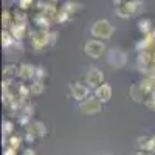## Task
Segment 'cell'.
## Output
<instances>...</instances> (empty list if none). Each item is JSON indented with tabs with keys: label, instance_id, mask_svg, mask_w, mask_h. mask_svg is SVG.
Returning a JSON list of instances; mask_svg holds the SVG:
<instances>
[{
	"label": "cell",
	"instance_id": "6da1fadb",
	"mask_svg": "<svg viewBox=\"0 0 155 155\" xmlns=\"http://www.w3.org/2000/svg\"><path fill=\"white\" fill-rule=\"evenodd\" d=\"M90 33H92L93 37H98V39H110V36L115 33V27L106 19H99L96 20L92 28H90Z\"/></svg>",
	"mask_w": 155,
	"mask_h": 155
},
{
	"label": "cell",
	"instance_id": "7a4b0ae2",
	"mask_svg": "<svg viewBox=\"0 0 155 155\" xmlns=\"http://www.w3.org/2000/svg\"><path fill=\"white\" fill-rule=\"evenodd\" d=\"M101 109H102V102L96 96H92V95L79 104V110L82 115H96L101 112Z\"/></svg>",
	"mask_w": 155,
	"mask_h": 155
},
{
	"label": "cell",
	"instance_id": "3957f363",
	"mask_svg": "<svg viewBox=\"0 0 155 155\" xmlns=\"http://www.w3.org/2000/svg\"><path fill=\"white\" fill-rule=\"evenodd\" d=\"M85 54L93 58V59H99L102 54L106 53V45L102 41H98V39H92V41H87L85 47H84Z\"/></svg>",
	"mask_w": 155,
	"mask_h": 155
},
{
	"label": "cell",
	"instance_id": "277c9868",
	"mask_svg": "<svg viewBox=\"0 0 155 155\" xmlns=\"http://www.w3.org/2000/svg\"><path fill=\"white\" fill-rule=\"evenodd\" d=\"M30 41L34 50H44L47 45H50V31L36 30L30 34Z\"/></svg>",
	"mask_w": 155,
	"mask_h": 155
},
{
	"label": "cell",
	"instance_id": "5b68a950",
	"mask_svg": "<svg viewBox=\"0 0 155 155\" xmlns=\"http://www.w3.org/2000/svg\"><path fill=\"white\" fill-rule=\"evenodd\" d=\"M85 82L88 87H95L98 88L101 84H104V74H102V71L99 68H88L87 73H85Z\"/></svg>",
	"mask_w": 155,
	"mask_h": 155
},
{
	"label": "cell",
	"instance_id": "8992f818",
	"mask_svg": "<svg viewBox=\"0 0 155 155\" xmlns=\"http://www.w3.org/2000/svg\"><path fill=\"white\" fill-rule=\"evenodd\" d=\"M127 61V56L124 54V51L120 50V48H113L109 51V54H107V62L110 64L112 67L115 68H121L124 64Z\"/></svg>",
	"mask_w": 155,
	"mask_h": 155
},
{
	"label": "cell",
	"instance_id": "52a82bcc",
	"mask_svg": "<svg viewBox=\"0 0 155 155\" xmlns=\"http://www.w3.org/2000/svg\"><path fill=\"white\" fill-rule=\"evenodd\" d=\"M70 93L71 96L76 99V101H84L90 96V90H88V85H84L81 82H73L70 84Z\"/></svg>",
	"mask_w": 155,
	"mask_h": 155
},
{
	"label": "cell",
	"instance_id": "ba28073f",
	"mask_svg": "<svg viewBox=\"0 0 155 155\" xmlns=\"http://www.w3.org/2000/svg\"><path fill=\"white\" fill-rule=\"evenodd\" d=\"M27 134L33 135L34 138H44L47 135V127L42 121H33L27 126Z\"/></svg>",
	"mask_w": 155,
	"mask_h": 155
},
{
	"label": "cell",
	"instance_id": "9c48e42d",
	"mask_svg": "<svg viewBox=\"0 0 155 155\" xmlns=\"http://www.w3.org/2000/svg\"><path fill=\"white\" fill-rule=\"evenodd\" d=\"M95 96L104 104V102H109L110 98H112V85L109 82H104L101 84L96 90H95Z\"/></svg>",
	"mask_w": 155,
	"mask_h": 155
},
{
	"label": "cell",
	"instance_id": "30bf717a",
	"mask_svg": "<svg viewBox=\"0 0 155 155\" xmlns=\"http://www.w3.org/2000/svg\"><path fill=\"white\" fill-rule=\"evenodd\" d=\"M9 33L12 34V37L16 39V41H22L27 34V23H12L11 28H9Z\"/></svg>",
	"mask_w": 155,
	"mask_h": 155
},
{
	"label": "cell",
	"instance_id": "8fae6325",
	"mask_svg": "<svg viewBox=\"0 0 155 155\" xmlns=\"http://www.w3.org/2000/svg\"><path fill=\"white\" fill-rule=\"evenodd\" d=\"M50 22H51V17H48L44 12H37L34 16V23L39 27V30H44V31H48L50 28Z\"/></svg>",
	"mask_w": 155,
	"mask_h": 155
},
{
	"label": "cell",
	"instance_id": "7c38bea8",
	"mask_svg": "<svg viewBox=\"0 0 155 155\" xmlns=\"http://www.w3.org/2000/svg\"><path fill=\"white\" fill-rule=\"evenodd\" d=\"M34 74H36V67H33L31 64H22L19 67V76L25 81L34 78Z\"/></svg>",
	"mask_w": 155,
	"mask_h": 155
},
{
	"label": "cell",
	"instance_id": "4fadbf2b",
	"mask_svg": "<svg viewBox=\"0 0 155 155\" xmlns=\"http://www.w3.org/2000/svg\"><path fill=\"white\" fill-rule=\"evenodd\" d=\"M124 5L127 6L129 12H130L132 16H137L138 12H141V9H143V6H144L143 0H127Z\"/></svg>",
	"mask_w": 155,
	"mask_h": 155
},
{
	"label": "cell",
	"instance_id": "5bb4252c",
	"mask_svg": "<svg viewBox=\"0 0 155 155\" xmlns=\"http://www.w3.org/2000/svg\"><path fill=\"white\" fill-rule=\"evenodd\" d=\"M129 95H130V98H132L135 102H141V101L144 99V96H146V93L143 92V88L140 87V84H138V85L134 84V85L130 87V93H129Z\"/></svg>",
	"mask_w": 155,
	"mask_h": 155
},
{
	"label": "cell",
	"instance_id": "9a60e30c",
	"mask_svg": "<svg viewBox=\"0 0 155 155\" xmlns=\"http://www.w3.org/2000/svg\"><path fill=\"white\" fill-rule=\"evenodd\" d=\"M137 61H138V67H141L143 70H146V67H150L152 65V56H150V53H147V51L140 53Z\"/></svg>",
	"mask_w": 155,
	"mask_h": 155
},
{
	"label": "cell",
	"instance_id": "2e32d148",
	"mask_svg": "<svg viewBox=\"0 0 155 155\" xmlns=\"http://www.w3.org/2000/svg\"><path fill=\"white\" fill-rule=\"evenodd\" d=\"M138 30L143 33V34H152V20L150 19H140L138 22Z\"/></svg>",
	"mask_w": 155,
	"mask_h": 155
},
{
	"label": "cell",
	"instance_id": "e0dca14e",
	"mask_svg": "<svg viewBox=\"0 0 155 155\" xmlns=\"http://www.w3.org/2000/svg\"><path fill=\"white\" fill-rule=\"evenodd\" d=\"M62 8L65 9L70 16H73V14H76V12H79L81 9H84V5L82 3H78V2H67Z\"/></svg>",
	"mask_w": 155,
	"mask_h": 155
},
{
	"label": "cell",
	"instance_id": "ac0fdd59",
	"mask_svg": "<svg viewBox=\"0 0 155 155\" xmlns=\"http://www.w3.org/2000/svg\"><path fill=\"white\" fill-rule=\"evenodd\" d=\"M14 42H16V39L12 37V34L9 33V30H3L2 31V44H3V47L5 48H9Z\"/></svg>",
	"mask_w": 155,
	"mask_h": 155
},
{
	"label": "cell",
	"instance_id": "d6986e66",
	"mask_svg": "<svg viewBox=\"0 0 155 155\" xmlns=\"http://www.w3.org/2000/svg\"><path fill=\"white\" fill-rule=\"evenodd\" d=\"M19 74V68L16 67V64H9V65H6L5 68H3V76L6 78V79H11L14 74Z\"/></svg>",
	"mask_w": 155,
	"mask_h": 155
},
{
	"label": "cell",
	"instance_id": "ffe728a7",
	"mask_svg": "<svg viewBox=\"0 0 155 155\" xmlns=\"http://www.w3.org/2000/svg\"><path fill=\"white\" fill-rule=\"evenodd\" d=\"M12 20H14V19H12V12H9V11L5 9L2 12V23H3V27L5 28H11V25L14 23Z\"/></svg>",
	"mask_w": 155,
	"mask_h": 155
},
{
	"label": "cell",
	"instance_id": "44dd1931",
	"mask_svg": "<svg viewBox=\"0 0 155 155\" xmlns=\"http://www.w3.org/2000/svg\"><path fill=\"white\" fill-rule=\"evenodd\" d=\"M44 82H41V81H34L33 84H31V87H30V92L33 93V95H41V93H44Z\"/></svg>",
	"mask_w": 155,
	"mask_h": 155
},
{
	"label": "cell",
	"instance_id": "7402d4cb",
	"mask_svg": "<svg viewBox=\"0 0 155 155\" xmlns=\"http://www.w3.org/2000/svg\"><path fill=\"white\" fill-rule=\"evenodd\" d=\"M68 17H70V14H68V12L64 9V8L58 9L56 14H54V20H56V22H67Z\"/></svg>",
	"mask_w": 155,
	"mask_h": 155
},
{
	"label": "cell",
	"instance_id": "603a6c76",
	"mask_svg": "<svg viewBox=\"0 0 155 155\" xmlns=\"http://www.w3.org/2000/svg\"><path fill=\"white\" fill-rule=\"evenodd\" d=\"M12 19H14L16 23H27V14H25L23 11H20V9L12 12Z\"/></svg>",
	"mask_w": 155,
	"mask_h": 155
},
{
	"label": "cell",
	"instance_id": "cb8c5ba5",
	"mask_svg": "<svg viewBox=\"0 0 155 155\" xmlns=\"http://www.w3.org/2000/svg\"><path fill=\"white\" fill-rule=\"evenodd\" d=\"M115 12H116V16H118V17H121V19H129V17H132V14L129 12V9H127V6H126V5H121V6H118Z\"/></svg>",
	"mask_w": 155,
	"mask_h": 155
},
{
	"label": "cell",
	"instance_id": "d4e9b609",
	"mask_svg": "<svg viewBox=\"0 0 155 155\" xmlns=\"http://www.w3.org/2000/svg\"><path fill=\"white\" fill-rule=\"evenodd\" d=\"M34 78H36V81H41V82H42L45 78H47V70H45L44 67H37V68H36Z\"/></svg>",
	"mask_w": 155,
	"mask_h": 155
},
{
	"label": "cell",
	"instance_id": "484cf974",
	"mask_svg": "<svg viewBox=\"0 0 155 155\" xmlns=\"http://www.w3.org/2000/svg\"><path fill=\"white\" fill-rule=\"evenodd\" d=\"M9 147H14V149H19L20 147V143H22V140L19 137H9Z\"/></svg>",
	"mask_w": 155,
	"mask_h": 155
},
{
	"label": "cell",
	"instance_id": "4316f807",
	"mask_svg": "<svg viewBox=\"0 0 155 155\" xmlns=\"http://www.w3.org/2000/svg\"><path fill=\"white\" fill-rule=\"evenodd\" d=\"M12 129H14V126H12L11 121H5V123H3V134H5V135H9V134L12 132Z\"/></svg>",
	"mask_w": 155,
	"mask_h": 155
},
{
	"label": "cell",
	"instance_id": "83f0119b",
	"mask_svg": "<svg viewBox=\"0 0 155 155\" xmlns=\"http://www.w3.org/2000/svg\"><path fill=\"white\" fill-rule=\"evenodd\" d=\"M33 3V0H19V6L20 9H28Z\"/></svg>",
	"mask_w": 155,
	"mask_h": 155
},
{
	"label": "cell",
	"instance_id": "f1b7e54d",
	"mask_svg": "<svg viewBox=\"0 0 155 155\" xmlns=\"http://www.w3.org/2000/svg\"><path fill=\"white\" fill-rule=\"evenodd\" d=\"M3 155H17V149H14V147H6L5 149V152H3Z\"/></svg>",
	"mask_w": 155,
	"mask_h": 155
},
{
	"label": "cell",
	"instance_id": "f546056e",
	"mask_svg": "<svg viewBox=\"0 0 155 155\" xmlns=\"http://www.w3.org/2000/svg\"><path fill=\"white\" fill-rule=\"evenodd\" d=\"M146 106H147L149 109H152V110L155 112V98H153V96H152L150 99H147V101H146Z\"/></svg>",
	"mask_w": 155,
	"mask_h": 155
},
{
	"label": "cell",
	"instance_id": "4dcf8cb0",
	"mask_svg": "<svg viewBox=\"0 0 155 155\" xmlns=\"http://www.w3.org/2000/svg\"><path fill=\"white\" fill-rule=\"evenodd\" d=\"M56 37H58V33H51V31H50V45H54Z\"/></svg>",
	"mask_w": 155,
	"mask_h": 155
},
{
	"label": "cell",
	"instance_id": "1f68e13d",
	"mask_svg": "<svg viewBox=\"0 0 155 155\" xmlns=\"http://www.w3.org/2000/svg\"><path fill=\"white\" fill-rule=\"evenodd\" d=\"M22 155H36V150H33V149H23Z\"/></svg>",
	"mask_w": 155,
	"mask_h": 155
},
{
	"label": "cell",
	"instance_id": "d6a6232c",
	"mask_svg": "<svg viewBox=\"0 0 155 155\" xmlns=\"http://www.w3.org/2000/svg\"><path fill=\"white\" fill-rule=\"evenodd\" d=\"M112 2H113L116 6H121V5H124V3H126V0H112Z\"/></svg>",
	"mask_w": 155,
	"mask_h": 155
},
{
	"label": "cell",
	"instance_id": "836d02e7",
	"mask_svg": "<svg viewBox=\"0 0 155 155\" xmlns=\"http://www.w3.org/2000/svg\"><path fill=\"white\" fill-rule=\"evenodd\" d=\"M135 155H155V153H152V152H147V150H140V152H137Z\"/></svg>",
	"mask_w": 155,
	"mask_h": 155
},
{
	"label": "cell",
	"instance_id": "e575fe53",
	"mask_svg": "<svg viewBox=\"0 0 155 155\" xmlns=\"http://www.w3.org/2000/svg\"><path fill=\"white\" fill-rule=\"evenodd\" d=\"M102 155H112V153H102Z\"/></svg>",
	"mask_w": 155,
	"mask_h": 155
}]
</instances>
